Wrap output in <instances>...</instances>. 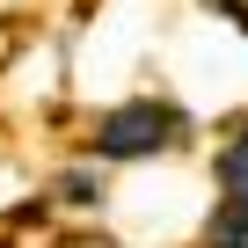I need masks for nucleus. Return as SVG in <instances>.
I'll use <instances>...</instances> for the list:
<instances>
[{
    "mask_svg": "<svg viewBox=\"0 0 248 248\" xmlns=\"http://www.w3.org/2000/svg\"><path fill=\"white\" fill-rule=\"evenodd\" d=\"M175 132H183V117H175L168 102H124L117 117H102L95 154H109V161H146V154H161Z\"/></svg>",
    "mask_w": 248,
    "mask_h": 248,
    "instance_id": "1",
    "label": "nucleus"
}]
</instances>
